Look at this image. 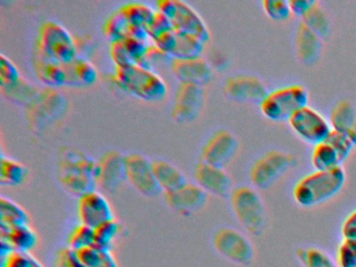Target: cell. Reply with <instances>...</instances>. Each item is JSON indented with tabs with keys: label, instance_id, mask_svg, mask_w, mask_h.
Masks as SVG:
<instances>
[{
	"label": "cell",
	"instance_id": "obj_1",
	"mask_svg": "<svg viewBox=\"0 0 356 267\" xmlns=\"http://www.w3.org/2000/svg\"><path fill=\"white\" fill-rule=\"evenodd\" d=\"M57 175L64 190L80 198L97 190L99 165L83 150L64 146L58 156Z\"/></svg>",
	"mask_w": 356,
	"mask_h": 267
},
{
	"label": "cell",
	"instance_id": "obj_2",
	"mask_svg": "<svg viewBox=\"0 0 356 267\" xmlns=\"http://www.w3.org/2000/svg\"><path fill=\"white\" fill-rule=\"evenodd\" d=\"M345 181L346 171L343 166L330 170H316L296 184L293 198L304 208L318 206L339 194Z\"/></svg>",
	"mask_w": 356,
	"mask_h": 267
},
{
	"label": "cell",
	"instance_id": "obj_3",
	"mask_svg": "<svg viewBox=\"0 0 356 267\" xmlns=\"http://www.w3.org/2000/svg\"><path fill=\"white\" fill-rule=\"evenodd\" d=\"M114 79L120 89L145 102H161L168 94V88L164 79L155 71L140 64L116 66Z\"/></svg>",
	"mask_w": 356,
	"mask_h": 267
},
{
	"label": "cell",
	"instance_id": "obj_4",
	"mask_svg": "<svg viewBox=\"0 0 356 267\" xmlns=\"http://www.w3.org/2000/svg\"><path fill=\"white\" fill-rule=\"evenodd\" d=\"M68 110L65 96L56 88H43L37 97L26 106L24 115L33 131H44L63 118Z\"/></svg>",
	"mask_w": 356,
	"mask_h": 267
},
{
	"label": "cell",
	"instance_id": "obj_5",
	"mask_svg": "<svg viewBox=\"0 0 356 267\" xmlns=\"http://www.w3.org/2000/svg\"><path fill=\"white\" fill-rule=\"evenodd\" d=\"M36 48L61 64H68L78 58L76 37L57 21L47 20L41 24Z\"/></svg>",
	"mask_w": 356,
	"mask_h": 267
},
{
	"label": "cell",
	"instance_id": "obj_6",
	"mask_svg": "<svg viewBox=\"0 0 356 267\" xmlns=\"http://www.w3.org/2000/svg\"><path fill=\"white\" fill-rule=\"evenodd\" d=\"M230 200L239 223L252 235H261L266 225V210L259 193L254 188L241 186L233 190Z\"/></svg>",
	"mask_w": 356,
	"mask_h": 267
},
{
	"label": "cell",
	"instance_id": "obj_7",
	"mask_svg": "<svg viewBox=\"0 0 356 267\" xmlns=\"http://www.w3.org/2000/svg\"><path fill=\"white\" fill-rule=\"evenodd\" d=\"M307 89L304 86H285L268 92L259 104L262 114L272 121H289L300 108L308 106Z\"/></svg>",
	"mask_w": 356,
	"mask_h": 267
},
{
	"label": "cell",
	"instance_id": "obj_8",
	"mask_svg": "<svg viewBox=\"0 0 356 267\" xmlns=\"http://www.w3.org/2000/svg\"><path fill=\"white\" fill-rule=\"evenodd\" d=\"M157 8L170 18L174 31L195 35L205 44L209 41L207 24L191 4L181 0H161L157 2Z\"/></svg>",
	"mask_w": 356,
	"mask_h": 267
},
{
	"label": "cell",
	"instance_id": "obj_9",
	"mask_svg": "<svg viewBox=\"0 0 356 267\" xmlns=\"http://www.w3.org/2000/svg\"><path fill=\"white\" fill-rule=\"evenodd\" d=\"M295 163L293 154L270 150L254 163L250 170V179L257 189H268L293 168Z\"/></svg>",
	"mask_w": 356,
	"mask_h": 267
},
{
	"label": "cell",
	"instance_id": "obj_10",
	"mask_svg": "<svg viewBox=\"0 0 356 267\" xmlns=\"http://www.w3.org/2000/svg\"><path fill=\"white\" fill-rule=\"evenodd\" d=\"M289 123L296 135L314 146L324 142L333 129L324 115L309 106L297 111L289 118Z\"/></svg>",
	"mask_w": 356,
	"mask_h": 267
},
{
	"label": "cell",
	"instance_id": "obj_11",
	"mask_svg": "<svg viewBox=\"0 0 356 267\" xmlns=\"http://www.w3.org/2000/svg\"><path fill=\"white\" fill-rule=\"evenodd\" d=\"M216 252L231 262L249 265L254 259V246L251 240L233 227H222L213 235Z\"/></svg>",
	"mask_w": 356,
	"mask_h": 267
},
{
	"label": "cell",
	"instance_id": "obj_12",
	"mask_svg": "<svg viewBox=\"0 0 356 267\" xmlns=\"http://www.w3.org/2000/svg\"><path fill=\"white\" fill-rule=\"evenodd\" d=\"M205 104V89L191 83H180L175 92L172 117L177 123L187 124L197 120Z\"/></svg>",
	"mask_w": 356,
	"mask_h": 267
},
{
	"label": "cell",
	"instance_id": "obj_13",
	"mask_svg": "<svg viewBox=\"0 0 356 267\" xmlns=\"http://www.w3.org/2000/svg\"><path fill=\"white\" fill-rule=\"evenodd\" d=\"M126 175L127 181L141 195L156 197L163 192L154 175L153 161L145 154H126Z\"/></svg>",
	"mask_w": 356,
	"mask_h": 267
},
{
	"label": "cell",
	"instance_id": "obj_14",
	"mask_svg": "<svg viewBox=\"0 0 356 267\" xmlns=\"http://www.w3.org/2000/svg\"><path fill=\"white\" fill-rule=\"evenodd\" d=\"M238 139L226 129L214 131L201 150V161L224 168L231 162L238 150Z\"/></svg>",
	"mask_w": 356,
	"mask_h": 267
},
{
	"label": "cell",
	"instance_id": "obj_15",
	"mask_svg": "<svg viewBox=\"0 0 356 267\" xmlns=\"http://www.w3.org/2000/svg\"><path fill=\"white\" fill-rule=\"evenodd\" d=\"M224 93L232 102L260 104L268 91L259 77L251 74H235L225 81Z\"/></svg>",
	"mask_w": 356,
	"mask_h": 267
},
{
	"label": "cell",
	"instance_id": "obj_16",
	"mask_svg": "<svg viewBox=\"0 0 356 267\" xmlns=\"http://www.w3.org/2000/svg\"><path fill=\"white\" fill-rule=\"evenodd\" d=\"M78 214L80 222L92 229L115 219L109 200L97 190L88 192L79 198Z\"/></svg>",
	"mask_w": 356,
	"mask_h": 267
},
{
	"label": "cell",
	"instance_id": "obj_17",
	"mask_svg": "<svg viewBox=\"0 0 356 267\" xmlns=\"http://www.w3.org/2000/svg\"><path fill=\"white\" fill-rule=\"evenodd\" d=\"M97 188L105 192L118 191L127 181L126 154L118 150H110L99 159Z\"/></svg>",
	"mask_w": 356,
	"mask_h": 267
},
{
	"label": "cell",
	"instance_id": "obj_18",
	"mask_svg": "<svg viewBox=\"0 0 356 267\" xmlns=\"http://www.w3.org/2000/svg\"><path fill=\"white\" fill-rule=\"evenodd\" d=\"M207 197L208 194L195 183H187L174 191L164 192L166 204L182 216H191L201 211Z\"/></svg>",
	"mask_w": 356,
	"mask_h": 267
},
{
	"label": "cell",
	"instance_id": "obj_19",
	"mask_svg": "<svg viewBox=\"0 0 356 267\" xmlns=\"http://www.w3.org/2000/svg\"><path fill=\"white\" fill-rule=\"evenodd\" d=\"M193 177L195 184L207 194L226 198L230 197L232 193V179L222 167L200 161L195 165Z\"/></svg>",
	"mask_w": 356,
	"mask_h": 267
},
{
	"label": "cell",
	"instance_id": "obj_20",
	"mask_svg": "<svg viewBox=\"0 0 356 267\" xmlns=\"http://www.w3.org/2000/svg\"><path fill=\"white\" fill-rule=\"evenodd\" d=\"M172 74L180 83H191L195 85H207L213 77V69L210 63L203 56L197 58H172L170 60Z\"/></svg>",
	"mask_w": 356,
	"mask_h": 267
},
{
	"label": "cell",
	"instance_id": "obj_21",
	"mask_svg": "<svg viewBox=\"0 0 356 267\" xmlns=\"http://www.w3.org/2000/svg\"><path fill=\"white\" fill-rule=\"evenodd\" d=\"M149 40L127 37L110 42V56L116 66L139 64L149 48Z\"/></svg>",
	"mask_w": 356,
	"mask_h": 267
},
{
	"label": "cell",
	"instance_id": "obj_22",
	"mask_svg": "<svg viewBox=\"0 0 356 267\" xmlns=\"http://www.w3.org/2000/svg\"><path fill=\"white\" fill-rule=\"evenodd\" d=\"M33 68L36 73V76L49 88H57L66 85L67 76H66L64 64L47 58L37 48L34 58H33Z\"/></svg>",
	"mask_w": 356,
	"mask_h": 267
},
{
	"label": "cell",
	"instance_id": "obj_23",
	"mask_svg": "<svg viewBox=\"0 0 356 267\" xmlns=\"http://www.w3.org/2000/svg\"><path fill=\"white\" fill-rule=\"evenodd\" d=\"M66 70V85L72 87H87L99 79L97 67L89 58L78 56L72 63L64 64Z\"/></svg>",
	"mask_w": 356,
	"mask_h": 267
},
{
	"label": "cell",
	"instance_id": "obj_24",
	"mask_svg": "<svg viewBox=\"0 0 356 267\" xmlns=\"http://www.w3.org/2000/svg\"><path fill=\"white\" fill-rule=\"evenodd\" d=\"M322 40L320 35L301 23L297 33V51L300 60L305 64L316 63L322 52Z\"/></svg>",
	"mask_w": 356,
	"mask_h": 267
},
{
	"label": "cell",
	"instance_id": "obj_25",
	"mask_svg": "<svg viewBox=\"0 0 356 267\" xmlns=\"http://www.w3.org/2000/svg\"><path fill=\"white\" fill-rule=\"evenodd\" d=\"M153 170L156 179L163 192L174 191L188 183L184 172L168 161L161 159L154 160Z\"/></svg>",
	"mask_w": 356,
	"mask_h": 267
},
{
	"label": "cell",
	"instance_id": "obj_26",
	"mask_svg": "<svg viewBox=\"0 0 356 267\" xmlns=\"http://www.w3.org/2000/svg\"><path fill=\"white\" fill-rule=\"evenodd\" d=\"M0 239L7 241L15 252H31L38 243V235L30 223L0 231Z\"/></svg>",
	"mask_w": 356,
	"mask_h": 267
},
{
	"label": "cell",
	"instance_id": "obj_27",
	"mask_svg": "<svg viewBox=\"0 0 356 267\" xmlns=\"http://www.w3.org/2000/svg\"><path fill=\"white\" fill-rule=\"evenodd\" d=\"M28 212L11 198L0 197V231H8L18 225H29Z\"/></svg>",
	"mask_w": 356,
	"mask_h": 267
},
{
	"label": "cell",
	"instance_id": "obj_28",
	"mask_svg": "<svg viewBox=\"0 0 356 267\" xmlns=\"http://www.w3.org/2000/svg\"><path fill=\"white\" fill-rule=\"evenodd\" d=\"M312 162L316 170H330L345 162L339 150L328 140L314 146Z\"/></svg>",
	"mask_w": 356,
	"mask_h": 267
},
{
	"label": "cell",
	"instance_id": "obj_29",
	"mask_svg": "<svg viewBox=\"0 0 356 267\" xmlns=\"http://www.w3.org/2000/svg\"><path fill=\"white\" fill-rule=\"evenodd\" d=\"M29 177V169L19 161L10 156H1L0 159V183L3 186L22 185Z\"/></svg>",
	"mask_w": 356,
	"mask_h": 267
},
{
	"label": "cell",
	"instance_id": "obj_30",
	"mask_svg": "<svg viewBox=\"0 0 356 267\" xmlns=\"http://www.w3.org/2000/svg\"><path fill=\"white\" fill-rule=\"evenodd\" d=\"M120 12L134 29L147 31L156 10L143 2H129L120 6Z\"/></svg>",
	"mask_w": 356,
	"mask_h": 267
},
{
	"label": "cell",
	"instance_id": "obj_31",
	"mask_svg": "<svg viewBox=\"0 0 356 267\" xmlns=\"http://www.w3.org/2000/svg\"><path fill=\"white\" fill-rule=\"evenodd\" d=\"M76 254L83 267H118V261L111 250L92 245L78 250Z\"/></svg>",
	"mask_w": 356,
	"mask_h": 267
},
{
	"label": "cell",
	"instance_id": "obj_32",
	"mask_svg": "<svg viewBox=\"0 0 356 267\" xmlns=\"http://www.w3.org/2000/svg\"><path fill=\"white\" fill-rule=\"evenodd\" d=\"M1 91L10 102L26 106L37 97L41 89L22 76L15 85L1 89Z\"/></svg>",
	"mask_w": 356,
	"mask_h": 267
},
{
	"label": "cell",
	"instance_id": "obj_33",
	"mask_svg": "<svg viewBox=\"0 0 356 267\" xmlns=\"http://www.w3.org/2000/svg\"><path fill=\"white\" fill-rule=\"evenodd\" d=\"M176 47L172 58H191L202 56L206 44L189 33L176 31Z\"/></svg>",
	"mask_w": 356,
	"mask_h": 267
},
{
	"label": "cell",
	"instance_id": "obj_34",
	"mask_svg": "<svg viewBox=\"0 0 356 267\" xmlns=\"http://www.w3.org/2000/svg\"><path fill=\"white\" fill-rule=\"evenodd\" d=\"M356 122V111L353 104L348 100H341L334 106L331 113V125L335 131H353Z\"/></svg>",
	"mask_w": 356,
	"mask_h": 267
},
{
	"label": "cell",
	"instance_id": "obj_35",
	"mask_svg": "<svg viewBox=\"0 0 356 267\" xmlns=\"http://www.w3.org/2000/svg\"><path fill=\"white\" fill-rule=\"evenodd\" d=\"M302 23L308 29L320 35L321 38L327 37L330 33L331 21L328 13L316 2V6L303 17Z\"/></svg>",
	"mask_w": 356,
	"mask_h": 267
},
{
	"label": "cell",
	"instance_id": "obj_36",
	"mask_svg": "<svg viewBox=\"0 0 356 267\" xmlns=\"http://www.w3.org/2000/svg\"><path fill=\"white\" fill-rule=\"evenodd\" d=\"M131 25L124 15L120 12V8L112 13L108 17L105 25H104V35L110 40V42L130 35Z\"/></svg>",
	"mask_w": 356,
	"mask_h": 267
},
{
	"label": "cell",
	"instance_id": "obj_37",
	"mask_svg": "<svg viewBox=\"0 0 356 267\" xmlns=\"http://www.w3.org/2000/svg\"><path fill=\"white\" fill-rule=\"evenodd\" d=\"M296 254L302 267H337L330 256L320 248H298Z\"/></svg>",
	"mask_w": 356,
	"mask_h": 267
},
{
	"label": "cell",
	"instance_id": "obj_38",
	"mask_svg": "<svg viewBox=\"0 0 356 267\" xmlns=\"http://www.w3.org/2000/svg\"><path fill=\"white\" fill-rule=\"evenodd\" d=\"M120 225L116 219L107 221L95 229V245L111 250L114 241L120 234Z\"/></svg>",
	"mask_w": 356,
	"mask_h": 267
},
{
	"label": "cell",
	"instance_id": "obj_39",
	"mask_svg": "<svg viewBox=\"0 0 356 267\" xmlns=\"http://www.w3.org/2000/svg\"><path fill=\"white\" fill-rule=\"evenodd\" d=\"M92 245H95V229L83 223L74 227L68 237V246L78 252Z\"/></svg>",
	"mask_w": 356,
	"mask_h": 267
},
{
	"label": "cell",
	"instance_id": "obj_40",
	"mask_svg": "<svg viewBox=\"0 0 356 267\" xmlns=\"http://www.w3.org/2000/svg\"><path fill=\"white\" fill-rule=\"evenodd\" d=\"M22 75L18 67L14 64L11 58L5 54H0V87L1 89L15 85Z\"/></svg>",
	"mask_w": 356,
	"mask_h": 267
},
{
	"label": "cell",
	"instance_id": "obj_41",
	"mask_svg": "<svg viewBox=\"0 0 356 267\" xmlns=\"http://www.w3.org/2000/svg\"><path fill=\"white\" fill-rule=\"evenodd\" d=\"M262 6L266 14L275 21H286L293 14L286 0H264Z\"/></svg>",
	"mask_w": 356,
	"mask_h": 267
},
{
	"label": "cell",
	"instance_id": "obj_42",
	"mask_svg": "<svg viewBox=\"0 0 356 267\" xmlns=\"http://www.w3.org/2000/svg\"><path fill=\"white\" fill-rule=\"evenodd\" d=\"M0 267H45L36 257L31 252H13L3 260Z\"/></svg>",
	"mask_w": 356,
	"mask_h": 267
},
{
	"label": "cell",
	"instance_id": "obj_43",
	"mask_svg": "<svg viewBox=\"0 0 356 267\" xmlns=\"http://www.w3.org/2000/svg\"><path fill=\"white\" fill-rule=\"evenodd\" d=\"M339 267H356V239H343L337 252Z\"/></svg>",
	"mask_w": 356,
	"mask_h": 267
},
{
	"label": "cell",
	"instance_id": "obj_44",
	"mask_svg": "<svg viewBox=\"0 0 356 267\" xmlns=\"http://www.w3.org/2000/svg\"><path fill=\"white\" fill-rule=\"evenodd\" d=\"M172 29H172L170 18L160 13L159 10H156L153 19H152L149 26H147V35H149V40H153L157 35H161V33H165V31H172Z\"/></svg>",
	"mask_w": 356,
	"mask_h": 267
},
{
	"label": "cell",
	"instance_id": "obj_45",
	"mask_svg": "<svg viewBox=\"0 0 356 267\" xmlns=\"http://www.w3.org/2000/svg\"><path fill=\"white\" fill-rule=\"evenodd\" d=\"M55 267H83L76 250L70 246L60 248L56 254Z\"/></svg>",
	"mask_w": 356,
	"mask_h": 267
},
{
	"label": "cell",
	"instance_id": "obj_46",
	"mask_svg": "<svg viewBox=\"0 0 356 267\" xmlns=\"http://www.w3.org/2000/svg\"><path fill=\"white\" fill-rule=\"evenodd\" d=\"M152 41H153L154 45L157 46L160 50L165 52L172 58V52H174L175 47H176V33H175L174 29L157 35Z\"/></svg>",
	"mask_w": 356,
	"mask_h": 267
},
{
	"label": "cell",
	"instance_id": "obj_47",
	"mask_svg": "<svg viewBox=\"0 0 356 267\" xmlns=\"http://www.w3.org/2000/svg\"><path fill=\"white\" fill-rule=\"evenodd\" d=\"M318 1L314 0H291L289 1L291 13L303 18Z\"/></svg>",
	"mask_w": 356,
	"mask_h": 267
},
{
	"label": "cell",
	"instance_id": "obj_48",
	"mask_svg": "<svg viewBox=\"0 0 356 267\" xmlns=\"http://www.w3.org/2000/svg\"><path fill=\"white\" fill-rule=\"evenodd\" d=\"M341 234L343 239H356V210L353 211L343 221Z\"/></svg>",
	"mask_w": 356,
	"mask_h": 267
}]
</instances>
